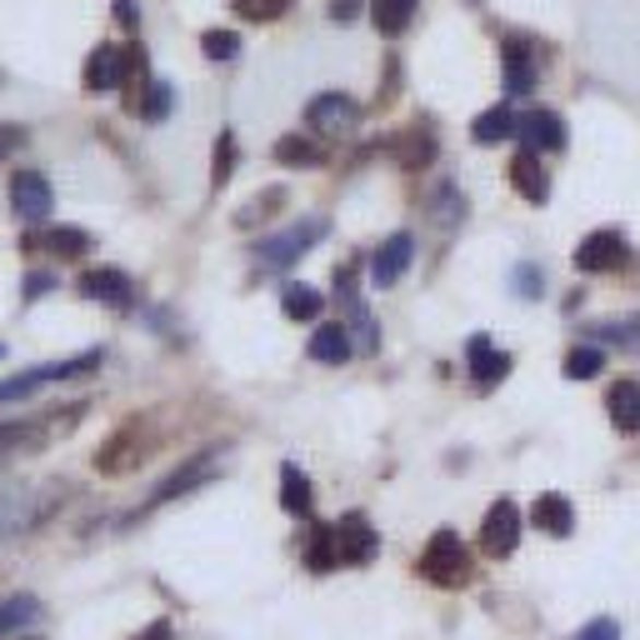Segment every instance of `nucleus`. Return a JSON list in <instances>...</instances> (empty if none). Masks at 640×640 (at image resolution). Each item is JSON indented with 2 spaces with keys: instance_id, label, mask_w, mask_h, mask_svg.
Returning a JSON list of instances; mask_svg holds the SVG:
<instances>
[{
  "instance_id": "24",
  "label": "nucleus",
  "mask_w": 640,
  "mask_h": 640,
  "mask_svg": "<svg viewBox=\"0 0 640 640\" xmlns=\"http://www.w3.org/2000/svg\"><path fill=\"white\" fill-rule=\"evenodd\" d=\"M411 15H415V0H370V21L386 36H401L405 25H411Z\"/></svg>"
},
{
  "instance_id": "32",
  "label": "nucleus",
  "mask_w": 640,
  "mask_h": 640,
  "mask_svg": "<svg viewBox=\"0 0 640 640\" xmlns=\"http://www.w3.org/2000/svg\"><path fill=\"white\" fill-rule=\"evenodd\" d=\"M201 50H205V60H236L240 56V36L236 31H205Z\"/></svg>"
},
{
  "instance_id": "21",
  "label": "nucleus",
  "mask_w": 640,
  "mask_h": 640,
  "mask_svg": "<svg viewBox=\"0 0 640 640\" xmlns=\"http://www.w3.org/2000/svg\"><path fill=\"white\" fill-rule=\"evenodd\" d=\"M515 110L510 106H490V110H481L475 116V126H471V135H475V145H500L506 135H515Z\"/></svg>"
},
{
  "instance_id": "1",
  "label": "nucleus",
  "mask_w": 640,
  "mask_h": 640,
  "mask_svg": "<svg viewBox=\"0 0 640 640\" xmlns=\"http://www.w3.org/2000/svg\"><path fill=\"white\" fill-rule=\"evenodd\" d=\"M71 496V486H0V541L21 531H36L40 521L56 515V506Z\"/></svg>"
},
{
  "instance_id": "3",
  "label": "nucleus",
  "mask_w": 640,
  "mask_h": 640,
  "mask_svg": "<svg viewBox=\"0 0 640 640\" xmlns=\"http://www.w3.org/2000/svg\"><path fill=\"white\" fill-rule=\"evenodd\" d=\"M320 236H325V221H320V215H310V221H296V226L281 230V236L261 240V246H256V256H261V265H271V271H285V265H296Z\"/></svg>"
},
{
  "instance_id": "18",
  "label": "nucleus",
  "mask_w": 640,
  "mask_h": 640,
  "mask_svg": "<svg viewBox=\"0 0 640 640\" xmlns=\"http://www.w3.org/2000/svg\"><path fill=\"white\" fill-rule=\"evenodd\" d=\"M605 411H611L616 430L636 436V430H640V380H616V386H611V395H605Z\"/></svg>"
},
{
  "instance_id": "28",
  "label": "nucleus",
  "mask_w": 640,
  "mask_h": 640,
  "mask_svg": "<svg viewBox=\"0 0 640 640\" xmlns=\"http://www.w3.org/2000/svg\"><path fill=\"white\" fill-rule=\"evenodd\" d=\"M170 110H176V91H170V81H145L141 116L151 120V126H161V120H170Z\"/></svg>"
},
{
  "instance_id": "20",
  "label": "nucleus",
  "mask_w": 640,
  "mask_h": 640,
  "mask_svg": "<svg viewBox=\"0 0 640 640\" xmlns=\"http://www.w3.org/2000/svg\"><path fill=\"white\" fill-rule=\"evenodd\" d=\"M215 471V455H195V461H186L180 471H170V481L166 486H155V496H151V506H161V500H176V496H186V490H195L205 481V475Z\"/></svg>"
},
{
  "instance_id": "37",
  "label": "nucleus",
  "mask_w": 640,
  "mask_h": 640,
  "mask_svg": "<svg viewBox=\"0 0 640 640\" xmlns=\"http://www.w3.org/2000/svg\"><path fill=\"white\" fill-rule=\"evenodd\" d=\"M25 141H31V135H25L21 126H5V120H0V161L21 155V151H25Z\"/></svg>"
},
{
  "instance_id": "5",
  "label": "nucleus",
  "mask_w": 640,
  "mask_h": 640,
  "mask_svg": "<svg viewBox=\"0 0 640 640\" xmlns=\"http://www.w3.org/2000/svg\"><path fill=\"white\" fill-rule=\"evenodd\" d=\"M50 205H56L50 180L40 176V170H15V180H11V211L21 215L25 226H40V221L50 215Z\"/></svg>"
},
{
  "instance_id": "29",
  "label": "nucleus",
  "mask_w": 640,
  "mask_h": 640,
  "mask_svg": "<svg viewBox=\"0 0 640 640\" xmlns=\"http://www.w3.org/2000/svg\"><path fill=\"white\" fill-rule=\"evenodd\" d=\"M320 291H310V285H291L285 291V300H281V310H285V320H316L320 316Z\"/></svg>"
},
{
  "instance_id": "23",
  "label": "nucleus",
  "mask_w": 640,
  "mask_h": 640,
  "mask_svg": "<svg viewBox=\"0 0 640 640\" xmlns=\"http://www.w3.org/2000/svg\"><path fill=\"white\" fill-rule=\"evenodd\" d=\"M275 161H281V166L306 170V166H320L325 155H320V145L310 141V135H281V141H275Z\"/></svg>"
},
{
  "instance_id": "6",
  "label": "nucleus",
  "mask_w": 640,
  "mask_h": 640,
  "mask_svg": "<svg viewBox=\"0 0 640 640\" xmlns=\"http://www.w3.org/2000/svg\"><path fill=\"white\" fill-rule=\"evenodd\" d=\"M145 455H151V440H145V430L141 426H120L116 436L100 446V455H95V471L126 475V471H135Z\"/></svg>"
},
{
  "instance_id": "22",
  "label": "nucleus",
  "mask_w": 640,
  "mask_h": 640,
  "mask_svg": "<svg viewBox=\"0 0 640 640\" xmlns=\"http://www.w3.org/2000/svg\"><path fill=\"white\" fill-rule=\"evenodd\" d=\"M36 246H46L50 256H60V261H81L85 250H91V236H85L81 226H56L50 236H40Z\"/></svg>"
},
{
  "instance_id": "2",
  "label": "nucleus",
  "mask_w": 640,
  "mask_h": 640,
  "mask_svg": "<svg viewBox=\"0 0 640 640\" xmlns=\"http://www.w3.org/2000/svg\"><path fill=\"white\" fill-rule=\"evenodd\" d=\"M420 576H426L430 585H465L471 581V550H465V541L455 531H436L430 535L426 556H420Z\"/></svg>"
},
{
  "instance_id": "31",
  "label": "nucleus",
  "mask_w": 640,
  "mask_h": 640,
  "mask_svg": "<svg viewBox=\"0 0 640 640\" xmlns=\"http://www.w3.org/2000/svg\"><path fill=\"white\" fill-rule=\"evenodd\" d=\"M595 341L605 345H626V351H640V320H605V325H595Z\"/></svg>"
},
{
  "instance_id": "42",
  "label": "nucleus",
  "mask_w": 640,
  "mask_h": 640,
  "mask_svg": "<svg viewBox=\"0 0 640 640\" xmlns=\"http://www.w3.org/2000/svg\"><path fill=\"white\" fill-rule=\"evenodd\" d=\"M0 360H5V341H0Z\"/></svg>"
},
{
  "instance_id": "15",
  "label": "nucleus",
  "mask_w": 640,
  "mask_h": 640,
  "mask_svg": "<svg viewBox=\"0 0 640 640\" xmlns=\"http://www.w3.org/2000/svg\"><path fill=\"white\" fill-rule=\"evenodd\" d=\"M500 66H506V91L510 95H531L535 91V56H531V46L525 40H506L500 46Z\"/></svg>"
},
{
  "instance_id": "27",
  "label": "nucleus",
  "mask_w": 640,
  "mask_h": 640,
  "mask_svg": "<svg viewBox=\"0 0 640 640\" xmlns=\"http://www.w3.org/2000/svg\"><path fill=\"white\" fill-rule=\"evenodd\" d=\"M306 566H310V570H331V566H341V550H335V531H331V525H316V531H310Z\"/></svg>"
},
{
  "instance_id": "4",
  "label": "nucleus",
  "mask_w": 640,
  "mask_h": 640,
  "mask_svg": "<svg viewBox=\"0 0 640 640\" xmlns=\"http://www.w3.org/2000/svg\"><path fill=\"white\" fill-rule=\"evenodd\" d=\"M626 261H630V246L620 230H595V236H585L576 246V271H585V275H611Z\"/></svg>"
},
{
  "instance_id": "36",
  "label": "nucleus",
  "mask_w": 640,
  "mask_h": 640,
  "mask_svg": "<svg viewBox=\"0 0 640 640\" xmlns=\"http://www.w3.org/2000/svg\"><path fill=\"white\" fill-rule=\"evenodd\" d=\"M570 640H620V626L611 616H595V620H585V626L576 630Z\"/></svg>"
},
{
  "instance_id": "19",
  "label": "nucleus",
  "mask_w": 640,
  "mask_h": 640,
  "mask_svg": "<svg viewBox=\"0 0 640 640\" xmlns=\"http://www.w3.org/2000/svg\"><path fill=\"white\" fill-rule=\"evenodd\" d=\"M351 351H356V345H351V331H345V325H316V335H310V360H320V366H345V360H351Z\"/></svg>"
},
{
  "instance_id": "39",
  "label": "nucleus",
  "mask_w": 640,
  "mask_h": 640,
  "mask_svg": "<svg viewBox=\"0 0 640 640\" xmlns=\"http://www.w3.org/2000/svg\"><path fill=\"white\" fill-rule=\"evenodd\" d=\"M21 291H25V300H40L46 291H56V275H50V271H31Z\"/></svg>"
},
{
  "instance_id": "43",
  "label": "nucleus",
  "mask_w": 640,
  "mask_h": 640,
  "mask_svg": "<svg viewBox=\"0 0 640 640\" xmlns=\"http://www.w3.org/2000/svg\"><path fill=\"white\" fill-rule=\"evenodd\" d=\"M25 640H36V636H25Z\"/></svg>"
},
{
  "instance_id": "13",
  "label": "nucleus",
  "mask_w": 640,
  "mask_h": 640,
  "mask_svg": "<svg viewBox=\"0 0 640 640\" xmlns=\"http://www.w3.org/2000/svg\"><path fill=\"white\" fill-rule=\"evenodd\" d=\"M465 356H471V376H475V386H481V391H490V386H500V380L510 376V356L490 345V335H471Z\"/></svg>"
},
{
  "instance_id": "34",
  "label": "nucleus",
  "mask_w": 640,
  "mask_h": 640,
  "mask_svg": "<svg viewBox=\"0 0 640 640\" xmlns=\"http://www.w3.org/2000/svg\"><path fill=\"white\" fill-rule=\"evenodd\" d=\"M230 5H236L246 21H275V15L291 5V0H230Z\"/></svg>"
},
{
  "instance_id": "26",
  "label": "nucleus",
  "mask_w": 640,
  "mask_h": 640,
  "mask_svg": "<svg viewBox=\"0 0 640 640\" xmlns=\"http://www.w3.org/2000/svg\"><path fill=\"white\" fill-rule=\"evenodd\" d=\"M281 506L291 510V515H310V481L300 465H285L281 471Z\"/></svg>"
},
{
  "instance_id": "7",
  "label": "nucleus",
  "mask_w": 640,
  "mask_h": 640,
  "mask_svg": "<svg viewBox=\"0 0 640 640\" xmlns=\"http://www.w3.org/2000/svg\"><path fill=\"white\" fill-rule=\"evenodd\" d=\"M306 120H310V131H320V135H345V131H356L360 106L345 91H325L306 106Z\"/></svg>"
},
{
  "instance_id": "8",
  "label": "nucleus",
  "mask_w": 640,
  "mask_h": 640,
  "mask_svg": "<svg viewBox=\"0 0 640 640\" xmlns=\"http://www.w3.org/2000/svg\"><path fill=\"white\" fill-rule=\"evenodd\" d=\"M515 541H521V510H515V500H496L486 510V525H481V550L490 560H506Z\"/></svg>"
},
{
  "instance_id": "11",
  "label": "nucleus",
  "mask_w": 640,
  "mask_h": 640,
  "mask_svg": "<svg viewBox=\"0 0 640 640\" xmlns=\"http://www.w3.org/2000/svg\"><path fill=\"white\" fill-rule=\"evenodd\" d=\"M515 135L525 141V151H560L566 145V126H560L556 110H525L515 120Z\"/></svg>"
},
{
  "instance_id": "25",
  "label": "nucleus",
  "mask_w": 640,
  "mask_h": 640,
  "mask_svg": "<svg viewBox=\"0 0 640 640\" xmlns=\"http://www.w3.org/2000/svg\"><path fill=\"white\" fill-rule=\"evenodd\" d=\"M36 616H40L36 595H11V601H0V636H21Z\"/></svg>"
},
{
  "instance_id": "14",
  "label": "nucleus",
  "mask_w": 640,
  "mask_h": 640,
  "mask_svg": "<svg viewBox=\"0 0 640 640\" xmlns=\"http://www.w3.org/2000/svg\"><path fill=\"white\" fill-rule=\"evenodd\" d=\"M81 296L85 300H100V306H131V296H135V285H131V275L126 271H85L81 275Z\"/></svg>"
},
{
  "instance_id": "40",
  "label": "nucleus",
  "mask_w": 640,
  "mask_h": 640,
  "mask_svg": "<svg viewBox=\"0 0 640 640\" xmlns=\"http://www.w3.org/2000/svg\"><path fill=\"white\" fill-rule=\"evenodd\" d=\"M116 21L120 25H135V0H116Z\"/></svg>"
},
{
  "instance_id": "33",
  "label": "nucleus",
  "mask_w": 640,
  "mask_h": 640,
  "mask_svg": "<svg viewBox=\"0 0 640 640\" xmlns=\"http://www.w3.org/2000/svg\"><path fill=\"white\" fill-rule=\"evenodd\" d=\"M236 176V135H221V141H215V170H211V180L215 186H226V180Z\"/></svg>"
},
{
  "instance_id": "41",
  "label": "nucleus",
  "mask_w": 640,
  "mask_h": 640,
  "mask_svg": "<svg viewBox=\"0 0 640 640\" xmlns=\"http://www.w3.org/2000/svg\"><path fill=\"white\" fill-rule=\"evenodd\" d=\"M141 640H176V636H170V626H166V620H155V626L151 630H145V636Z\"/></svg>"
},
{
  "instance_id": "16",
  "label": "nucleus",
  "mask_w": 640,
  "mask_h": 640,
  "mask_svg": "<svg viewBox=\"0 0 640 640\" xmlns=\"http://www.w3.org/2000/svg\"><path fill=\"white\" fill-rule=\"evenodd\" d=\"M510 186L521 190L531 205H546L550 195V180H546V166L535 161V151H521L515 161H510Z\"/></svg>"
},
{
  "instance_id": "9",
  "label": "nucleus",
  "mask_w": 640,
  "mask_h": 640,
  "mask_svg": "<svg viewBox=\"0 0 640 640\" xmlns=\"http://www.w3.org/2000/svg\"><path fill=\"white\" fill-rule=\"evenodd\" d=\"M335 550H341V566H370V560H376L380 541H376L366 515H345V521L335 525Z\"/></svg>"
},
{
  "instance_id": "38",
  "label": "nucleus",
  "mask_w": 640,
  "mask_h": 640,
  "mask_svg": "<svg viewBox=\"0 0 640 640\" xmlns=\"http://www.w3.org/2000/svg\"><path fill=\"white\" fill-rule=\"evenodd\" d=\"M515 296H541V271L535 265H515Z\"/></svg>"
},
{
  "instance_id": "12",
  "label": "nucleus",
  "mask_w": 640,
  "mask_h": 640,
  "mask_svg": "<svg viewBox=\"0 0 640 640\" xmlns=\"http://www.w3.org/2000/svg\"><path fill=\"white\" fill-rule=\"evenodd\" d=\"M411 261H415V240L401 230V236H391L386 246L376 250V256H370V281H376V285H395L405 271H411Z\"/></svg>"
},
{
  "instance_id": "35",
  "label": "nucleus",
  "mask_w": 640,
  "mask_h": 640,
  "mask_svg": "<svg viewBox=\"0 0 640 640\" xmlns=\"http://www.w3.org/2000/svg\"><path fill=\"white\" fill-rule=\"evenodd\" d=\"M281 201H285L281 190H265V195H261L256 205H250V211H240V215H236V226H256L261 215H275V211H281Z\"/></svg>"
},
{
  "instance_id": "10",
  "label": "nucleus",
  "mask_w": 640,
  "mask_h": 640,
  "mask_svg": "<svg viewBox=\"0 0 640 640\" xmlns=\"http://www.w3.org/2000/svg\"><path fill=\"white\" fill-rule=\"evenodd\" d=\"M126 75H131V56L126 50L95 46L85 56V91H116V85H126Z\"/></svg>"
},
{
  "instance_id": "17",
  "label": "nucleus",
  "mask_w": 640,
  "mask_h": 640,
  "mask_svg": "<svg viewBox=\"0 0 640 640\" xmlns=\"http://www.w3.org/2000/svg\"><path fill=\"white\" fill-rule=\"evenodd\" d=\"M531 521L541 525L546 535H570L576 531V506H570L566 496H556V490H546V496H535Z\"/></svg>"
},
{
  "instance_id": "30",
  "label": "nucleus",
  "mask_w": 640,
  "mask_h": 640,
  "mask_svg": "<svg viewBox=\"0 0 640 640\" xmlns=\"http://www.w3.org/2000/svg\"><path fill=\"white\" fill-rule=\"evenodd\" d=\"M601 366H605V351H601V345H576V351L566 356V376H570V380L601 376Z\"/></svg>"
}]
</instances>
